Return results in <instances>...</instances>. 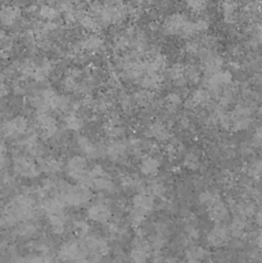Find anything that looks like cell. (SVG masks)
<instances>
[{
  "instance_id": "6da1fadb",
  "label": "cell",
  "mask_w": 262,
  "mask_h": 263,
  "mask_svg": "<svg viewBox=\"0 0 262 263\" xmlns=\"http://www.w3.org/2000/svg\"><path fill=\"white\" fill-rule=\"evenodd\" d=\"M156 208V198L146 192H139L131 200L128 211V222L133 226L141 225L146 216Z\"/></svg>"
},
{
  "instance_id": "7a4b0ae2",
  "label": "cell",
  "mask_w": 262,
  "mask_h": 263,
  "mask_svg": "<svg viewBox=\"0 0 262 263\" xmlns=\"http://www.w3.org/2000/svg\"><path fill=\"white\" fill-rule=\"evenodd\" d=\"M163 32L166 35H186L192 36L195 35L197 28H195V22L188 20L185 15L180 14V13H175V14L169 15L164 20L163 26Z\"/></svg>"
},
{
  "instance_id": "3957f363",
  "label": "cell",
  "mask_w": 262,
  "mask_h": 263,
  "mask_svg": "<svg viewBox=\"0 0 262 263\" xmlns=\"http://www.w3.org/2000/svg\"><path fill=\"white\" fill-rule=\"evenodd\" d=\"M58 194L63 198L64 203L71 207H84L91 200V190L82 184H67Z\"/></svg>"
},
{
  "instance_id": "277c9868",
  "label": "cell",
  "mask_w": 262,
  "mask_h": 263,
  "mask_svg": "<svg viewBox=\"0 0 262 263\" xmlns=\"http://www.w3.org/2000/svg\"><path fill=\"white\" fill-rule=\"evenodd\" d=\"M28 133V121L23 116H15L0 125V135L5 139H21Z\"/></svg>"
},
{
  "instance_id": "5b68a950",
  "label": "cell",
  "mask_w": 262,
  "mask_h": 263,
  "mask_svg": "<svg viewBox=\"0 0 262 263\" xmlns=\"http://www.w3.org/2000/svg\"><path fill=\"white\" fill-rule=\"evenodd\" d=\"M231 84H233V74L230 71H225V69H221V71L205 77L204 82L205 90L210 92L211 97L212 95L218 97L223 90L230 87Z\"/></svg>"
},
{
  "instance_id": "8992f818",
  "label": "cell",
  "mask_w": 262,
  "mask_h": 263,
  "mask_svg": "<svg viewBox=\"0 0 262 263\" xmlns=\"http://www.w3.org/2000/svg\"><path fill=\"white\" fill-rule=\"evenodd\" d=\"M13 171L23 179H35L40 174V167L28 154H18L13 158Z\"/></svg>"
},
{
  "instance_id": "52a82bcc",
  "label": "cell",
  "mask_w": 262,
  "mask_h": 263,
  "mask_svg": "<svg viewBox=\"0 0 262 263\" xmlns=\"http://www.w3.org/2000/svg\"><path fill=\"white\" fill-rule=\"evenodd\" d=\"M230 115V128L234 131H246L253 121V110L248 104H239Z\"/></svg>"
},
{
  "instance_id": "ba28073f",
  "label": "cell",
  "mask_w": 262,
  "mask_h": 263,
  "mask_svg": "<svg viewBox=\"0 0 262 263\" xmlns=\"http://www.w3.org/2000/svg\"><path fill=\"white\" fill-rule=\"evenodd\" d=\"M58 258L62 262L74 263L85 259V251L81 241L68 240L62 244L58 249Z\"/></svg>"
},
{
  "instance_id": "9c48e42d",
  "label": "cell",
  "mask_w": 262,
  "mask_h": 263,
  "mask_svg": "<svg viewBox=\"0 0 262 263\" xmlns=\"http://www.w3.org/2000/svg\"><path fill=\"white\" fill-rule=\"evenodd\" d=\"M77 146L85 158L99 159L107 157V145L103 143H94L86 136H80L77 139Z\"/></svg>"
},
{
  "instance_id": "30bf717a",
  "label": "cell",
  "mask_w": 262,
  "mask_h": 263,
  "mask_svg": "<svg viewBox=\"0 0 262 263\" xmlns=\"http://www.w3.org/2000/svg\"><path fill=\"white\" fill-rule=\"evenodd\" d=\"M152 248L149 246V241L145 239L138 236L134 239L133 247L128 253V259L131 263H148L151 259Z\"/></svg>"
},
{
  "instance_id": "8fae6325",
  "label": "cell",
  "mask_w": 262,
  "mask_h": 263,
  "mask_svg": "<svg viewBox=\"0 0 262 263\" xmlns=\"http://www.w3.org/2000/svg\"><path fill=\"white\" fill-rule=\"evenodd\" d=\"M87 218L95 223H108L112 218V211L105 200H97L87 207Z\"/></svg>"
},
{
  "instance_id": "7c38bea8",
  "label": "cell",
  "mask_w": 262,
  "mask_h": 263,
  "mask_svg": "<svg viewBox=\"0 0 262 263\" xmlns=\"http://www.w3.org/2000/svg\"><path fill=\"white\" fill-rule=\"evenodd\" d=\"M64 170H66V174L68 175L71 179L80 181V180L86 175V172L89 171V170H87L86 158H85L84 156L71 157V158L67 161Z\"/></svg>"
},
{
  "instance_id": "4fadbf2b",
  "label": "cell",
  "mask_w": 262,
  "mask_h": 263,
  "mask_svg": "<svg viewBox=\"0 0 262 263\" xmlns=\"http://www.w3.org/2000/svg\"><path fill=\"white\" fill-rule=\"evenodd\" d=\"M230 238V231L223 223H216L207 234V243L212 248H222Z\"/></svg>"
},
{
  "instance_id": "5bb4252c",
  "label": "cell",
  "mask_w": 262,
  "mask_h": 263,
  "mask_svg": "<svg viewBox=\"0 0 262 263\" xmlns=\"http://www.w3.org/2000/svg\"><path fill=\"white\" fill-rule=\"evenodd\" d=\"M128 153V143L121 139H115L107 145V158L112 162H123Z\"/></svg>"
},
{
  "instance_id": "9a60e30c",
  "label": "cell",
  "mask_w": 262,
  "mask_h": 263,
  "mask_svg": "<svg viewBox=\"0 0 262 263\" xmlns=\"http://www.w3.org/2000/svg\"><path fill=\"white\" fill-rule=\"evenodd\" d=\"M22 18V12L17 5L8 4L0 8V25L3 27H14Z\"/></svg>"
},
{
  "instance_id": "2e32d148",
  "label": "cell",
  "mask_w": 262,
  "mask_h": 263,
  "mask_svg": "<svg viewBox=\"0 0 262 263\" xmlns=\"http://www.w3.org/2000/svg\"><path fill=\"white\" fill-rule=\"evenodd\" d=\"M104 46V39L98 35L97 32H90L81 43V48L84 49L85 53L90 54V55L99 54L100 51H103Z\"/></svg>"
},
{
  "instance_id": "e0dca14e",
  "label": "cell",
  "mask_w": 262,
  "mask_h": 263,
  "mask_svg": "<svg viewBox=\"0 0 262 263\" xmlns=\"http://www.w3.org/2000/svg\"><path fill=\"white\" fill-rule=\"evenodd\" d=\"M148 138L156 141H166L171 139L170 128L164 121H154L148 127Z\"/></svg>"
},
{
  "instance_id": "ac0fdd59",
  "label": "cell",
  "mask_w": 262,
  "mask_h": 263,
  "mask_svg": "<svg viewBox=\"0 0 262 263\" xmlns=\"http://www.w3.org/2000/svg\"><path fill=\"white\" fill-rule=\"evenodd\" d=\"M64 207H66V203H64L63 198L59 194L51 195V197L44 199L43 203H41V208L46 213V216L55 215V213H64Z\"/></svg>"
},
{
  "instance_id": "d6986e66",
  "label": "cell",
  "mask_w": 262,
  "mask_h": 263,
  "mask_svg": "<svg viewBox=\"0 0 262 263\" xmlns=\"http://www.w3.org/2000/svg\"><path fill=\"white\" fill-rule=\"evenodd\" d=\"M140 172L144 176H156L161 168V162L153 154H146L141 158L140 164H139Z\"/></svg>"
},
{
  "instance_id": "ffe728a7",
  "label": "cell",
  "mask_w": 262,
  "mask_h": 263,
  "mask_svg": "<svg viewBox=\"0 0 262 263\" xmlns=\"http://www.w3.org/2000/svg\"><path fill=\"white\" fill-rule=\"evenodd\" d=\"M210 218L216 223H223L229 217V207L222 199H218L208 207Z\"/></svg>"
},
{
  "instance_id": "44dd1931",
  "label": "cell",
  "mask_w": 262,
  "mask_h": 263,
  "mask_svg": "<svg viewBox=\"0 0 262 263\" xmlns=\"http://www.w3.org/2000/svg\"><path fill=\"white\" fill-rule=\"evenodd\" d=\"M39 167H40L41 172L49 175V176H54V175H57L58 172H61L62 163L59 159L48 157V158H40Z\"/></svg>"
},
{
  "instance_id": "7402d4cb",
  "label": "cell",
  "mask_w": 262,
  "mask_h": 263,
  "mask_svg": "<svg viewBox=\"0 0 262 263\" xmlns=\"http://www.w3.org/2000/svg\"><path fill=\"white\" fill-rule=\"evenodd\" d=\"M48 222L50 226V230L57 235H62L66 231L67 220L64 213H55V215L48 216Z\"/></svg>"
},
{
  "instance_id": "603a6c76",
  "label": "cell",
  "mask_w": 262,
  "mask_h": 263,
  "mask_svg": "<svg viewBox=\"0 0 262 263\" xmlns=\"http://www.w3.org/2000/svg\"><path fill=\"white\" fill-rule=\"evenodd\" d=\"M207 258V252L200 246H190L185 251V259L188 263H203Z\"/></svg>"
},
{
  "instance_id": "cb8c5ba5",
  "label": "cell",
  "mask_w": 262,
  "mask_h": 263,
  "mask_svg": "<svg viewBox=\"0 0 262 263\" xmlns=\"http://www.w3.org/2000/svg\"><path fill=\"white\" fill-rule=\"evenodd\" d=\"M247 230V217H243L240 215H236L235 217L231 221L230 226H229V231H230V235H233L234 238H240Z\"/></svg>"
},
{
  "instance_id": "d4e9b609",
  "label": "cell",
  "mask_w": 262,
  "mask_h": 263,
  "mask_svg": "<svg viewBox=\"0 0 262 263\" xmlns=\"http://www.w3.org/2000/svg\"><path fill=\"white\" fill-rule=\"evenodd\" d=\"M63 123L66 130L80 131L82 128V126H84V120H82V117H80L76 112H72L67 113V115L64 116Z\"/></svg>"
},
{
  "instance_id": "484cf974",
  "label": "cell",
  "mask_w": 262,
  "mask_h": 263,
  "mask_svg": "<svg viewBox=\"0 0 262 263\" xmlns=\"http://www.w3.org/2000/svg\"><path fill=\"white\" fill-rule=\"evenodd\" d=\"M35 120H36V125H38V127L40 128L41 131L57 125L55 118L53 117V115H51L49 110H41V112H38Z\"/></svg>"
},
{
  "instance_id": "4316f807",
  "label": "cell",
  "mask_w": 262,
  "mask_h": 263,
  "mask_svg": "<svg viewBox=\"0 0 262 263\" xmlns=\"http://www.w3.org/2000/svg\"><path fill=\"white\" fill-rule=\"evenodd\" d=\"M17 233L21 238L25 239H32L38 235L39 228L35 222L32 221H26V222L20 223L17 229Z\"/></svg>"
},
{
  "instance_id": "83f0119b",
  "label": "cell",
  "mask_w": 262,
  "mask_h": 263,
  "mask_svg": "<svg viewBox=\"0 0 262 263\" xmlns=\"http://www.w3.org/2000/svg\"><path fill=\"white\" fill-rule=\"evenodd\" d=\"M61 10L57 9L55 7L50 4H43L38 10V14L41 20L46 21V22H54L58 18Z\"/></svg>"
},
{
  "instance_id": "f1b7e54d",
  "label": "cell",
  "mask_w": 262,
  "mask_h": 263,
  "mask_svg": "<svg viewBox=\"0 0 262 263\" xmlns=\"http://www.w3.org/2000/svg\"><path fill=\"white\" fill-rule=\"evenodd\" d=\"M222 14L226 22L231 23L238 17V5L233 0H226L222 3Z\"/></svg>"
},
{
  "instance_id": "f546056e",
  "label": "cell",
  "mask_w": 262,
  "mask_h": 263,
  "mask_svg": "<svg viewBox=\"0 0 262 263\" xmlns=\"http://www.w3.org/2000/svg\"><path fill=\"white\" fill-rule=\"evenodd\" d=\"M211 95L210 92L207 91L205 89H198L195 91H193L192 97L189 99V104L192 107H198V105H203L207 104L208 100H210Z\"/></svg>"
},
{
  "instance_id": "4dcf8cb0",
  "label": "cell",
  "mask_w": 262,
  "mask_h": 263,
  "mask_svg": "<svg viewBox=\"0 0 262 263\" xmlns=\"http://www.w3.org/2000/svg\"><path fill=\"white\" fill-rule=\"evenodd\" d=\"M182 164L186 170L189 171H197V170L200 168V158L197 153L194 152H189L184 156V159H182Z\"/></svg>"
},
{
  "instance_id": "1f68e13d",
  "label": "cell",
  "mask_w": 262,
  "mask_h": 263,
  "mask_svg": "<svg viewBox=\"0 0 262 263\" xmlns=\"http://www.w3.org/2000/svg\"><path fill=\"white\" fill-rule=\"evenodd\" d=\"M218 199H221L220 195L216 194V193L213 192H207V190L200 193L199 197H198V200H199L200 204L205 205L207 208L210 207V205H212L215 202H217Z\"/></svg>"
},
{
  "instance_id": "d6a6232c",
  "label": "cell",
  "mask_w": 262,
  "mask_h": 263,
  "mask_svg": "<svg viewBox=\"0 0 262 263\" xmlns=\"http://www.w3.org/2000/svg\"><path fill=\"white\" fill-rule=\"evenodd\" d=\"M17 263H54V262L48 254L43 253V254H32V256L21 258L18 259Z\"/></svg>"
},
{
  "instance_id": "836d02e7",
  "label": "cell",
  "mask_w": 262,
  "mask_h": 263,
  "mask_svg": "<svg viewBox=\"0 0 262 263\" xmlns=\"http://www.w3.org/2000/svg\"><path fill=\"white\" fill-rule=\"evenodd\" d=\"M200 69L195 66H188L184 68V77L186 82H192L195 84L200 80Z\"/></svg>"
},
{
  "instance_id": "e575fe53",
  "label": "cell",
  "mask_w": 262,
  "mask_h": 263,
  "mask_svg": "<svg viewBox=\"0 0 262 263\" xmlns=\"http://www.w3.org/2000/svg\"><path fill=\"white\" fill-rule=\"evenodd\" d=\"M256 213V205L253 204L249 200H246V202H241L240 204L238 205V215L243 216V217H251V216H254Z\"/></svg>"
},
{
  "instance_id": "d590c367",
  "label": "cell",
  "mask_w": 262,
  "mask_h": 263,
  "mask_svg": "<svg viewBox=\"0 0 262 263\" xmlns=\"http://www.w3.org/2000/svg\"><path fill=\"white\" fill-rule=\"evenodd\" d=\"M247 172L252 177H262V159L252 161L247 167Z\"/></svg>"
},
{
  "instance_id": "8d00e7d4",
  "label": "cell",
  "mask_w": 262,
  "mask_h": 263,
  "mask_svg": "<svg viewBox=\"0 0 262 263\" xmlns=\"http://www.w3.org/2000/svg\"><path fill=\"white\" fill-rule=\"evenodd\" d=\"M73 229L80 238H84L87 234H90V226L86 221H76L73 223Z\"/></svg>"
},
{
  "instance_id": "74e56055",
  "label": "cell",
  "mask_w": 262,
  "mask_h": 263,
  "mask_svg": "<svg viewBox=\"0 0 262 263\" xmlns=\"http://www.w3.org/2000/svg\"><path fill=\"white\" fill-rule=\"evenodd\" d=\"M167 104H169L170 108H177L182 103V98L179 92H170L167 95Z\"/></svg>"
},
{
  "instance_id": "f35d334b",
  "label": "cell",
  "mask_w": 262,
  "mask_h": 263,
  "mask_svg": "<svg viewBox=\"0 0 262 263\" xmlns=\"http://www.w3.org/2000/svg\"><path fill=\"white\" fill-rule=\"evenodd\" d=\"M7 145H5L4 141L0 139V171L5 168L8 163V156H7Z\"/></svg>"
},
{
  "instance_id": "ab89813d",
  "label": "cell",
  "mask_w": 262,
  "mask_h": 263,
  "mask_svg": "<svg viewBox=\"0 0 262 263\" xmlns=\"http://www.w3.org/2000/svg\"><path fill=\"white\" fill-rule=\"evenodd\" d=\"M252 146L262 148V127H258L252 136Z\"/></svg>"
},
{
  "instance_id": "60d3db41",
  "label": "cell",
  "mask_w": 262,
  "mask_h": 263,
  "mask_svg": "<svg viewBox=\"0 0 262 263\" xmlns=\"http://www.w3.org/2000/svg\"><path fill=\"white\" fill-rule=\"evenodd\" d=\"M254 218H256V222L258 223L259 226H262V210L256 211V213H254Z\"/></svg>"
},
{
  "instance_id": "b9f144b4",
  "label": "cell",
  "mask_w": 262,
  "mask_h": 263,
  "mask_svg": "<svg viewBox=\"0 0 262 263\" xmlns=\"http://www.w3.org/2000/svg\"><path fill=\"white\" fill-rule=\"evenodd\" d=\"M81 0H61V4H69V5H74L77 3H80Z\"/></svg>"
},
{
  "instance_id": "7bdbcfd3",
  "label": "cell",
  "mask_w": 262,
  "mask_h": 263,
  "mask_svg": "<svg viewBox=\"0 0 262 263\" xmlns=\"http://www.w3.org/2000/svg\"><path fill=\"white\" fill-rule=\"evenodd\" d=\"M112 263H126V259L123 256H117L115 259H113Z\"/></svg>"
},
{
  "instance_id": "ee69618b",
  "label": "cell",
  "mask_w": 262,
  "mask_h": 263,
  "mask_svg": "<svg viewBox=\"0 0 262 263\" xmlns=\"http://www.w3.org/2000/svg\"><path fill=\"white\" fill-rule=\"evenodd\" d=\"M257 244H258L259 249H262V231H261V233H259L258 238H257Z\"/></svg>"
},
{
  "instance_id": "f6af8a7d",
  "label": "cell",
  "mask_w": 262,
  "mask_h": 263,
  "mask_svg": "<svg viewBox=\"0 0 262 263\" xmlns=\"http://www.w3.org/2000/svg\"><path fill=\"white\" fill-rule=\"evenodd\" d=\"M74 263H86L85 261H79V262H74Z\"/></svg>"
}]
</instances>
